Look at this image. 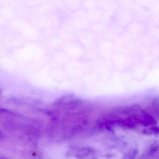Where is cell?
I'll use <instances>...</instances> for the list:
<instances>
[{
	"label": "cell",
	"mask_w": 159,
	"mask_h": 159,
	"mask_svg": "<svg viewBox=\"0 0 159 159\" xmlns=\"http://www.w3.org/2000/svg\"><path fill=\"white\" fill-rule=\"evenodd\" d=\"M106 121L110 125L125 128H133L138 125L153 126V118L138 106L123 107L112 110L106 117Z\"/></svg>",
	"instance_id": "obj_1"
}]
</instances>
